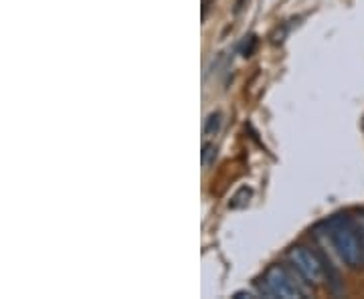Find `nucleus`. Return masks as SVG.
I'll list each match as a JSON object with an SVG mask.
<instances>
[{
	"mask_svg": "<svg viewBox=\"0 0 364 299\" xmlns=\"http://www.w3.org/2000/svg\"><path fill=\"white\" fill-rule=\"evenodd\" d=\"M223 126V116L219 112H215V114H210L207 117V124H205V134L207 136H217L219 130H221Z\"/></svg>",
	"mask_w": 364,
	"mask_h": 299,
	"instance_id": "20e7f679",
	"label": "nucleus"
},
{
	"mask_svg": "<svg viewBox=\"0 0 364 299\" xmlns=\"http://www.w3.org/2000/svg\"><path fill=\"white\" fill-rule=\"evenodd\" d=\"M215 156H217V148L213 143H205L203 146V166H210Z\"/></svg>",
	"mask_w": 364,
	"mask_h": 299,
	"instance_id": "39448f33",
	"label": "nucleus"
},
{
	"mask_svg": "<svg viewBox=\"0 0 364 299\" xmlns=\"http://www.w3.org/2000/svg\"><path fill=\"white\" fill-rule=\"evenodd\" d=\"M326 239L334 247L340 261L350 269L364 267V239L354 219L348 214H334L326 222Z\"/></svg>",
	"mask_w": 364,
	"mask_h": 299,
	"instance_id": "f257e3e1",
	"label": "nucleus"
},
{
	"mask_svg": "<svg viewBox=\"0 0 364 299\" xmlns=\"http://www.w3.org/2000/svg\"><path fill=\"white\" fill-rule=\"evenodd\" d=\"M287 263L308 286H320L324 281L326 271L322 257L316 255L312 249L296 245L287 251Z\"/></svg>",
	"mask_w": 364,
	"mask_h": 299,
	"instance_id": "7ed1b4c3",
	"label": "nucleus"
},
{
	"mask_svg": "<svg viewBox=\"0 0 364 299\" xmlns=\"http://www.w3.org/2000/svg\"><path fill=\"white\" fill-rule=\"evenodd\" d=\"M233 298L235 299H239V298H255V295H253L251 291H237Z\"/></svg>",
	"mask_w": 364,
	"mask_h": 299,
	"instance_id": "0eeeda50",
	"label": "nucleus"
},
{
	"mask_svg": "<svg viewBox=\"0 0 364 299\" xmlns=\"http://www.w3.org/2000/svg\"><path fill=\"white\" fill-rule=\"evenodd\" d=\"M304 283H306V281H304L291 267L287 269L284 265H272V267H267V271L263 273L261 293H265L267 298H304V295L308 293ZM306 286H308V283H306Z\"/></svg>",
	"mask_w": 364,
	"mask_h": 299,
	"instance_id": "f03ea898",
	"label": "nucleus"
},
{
	"mask_svg": "<svg viewBox=\"0 0 364 299\" xmlns=\"http://www.w3.org/2000/svg\"><path fill=\"white\" fill-rule=\"evenodd\" d=\"M354 219V222H356V227H358V231H360V234H363L364 239V208L356 214V217H352Z\"/></svg>",
	"mask_w": 364,
	"mask_h": 299,
	"instance_id": "423d86ee",
	"label": "nucleus"
}]
</instances>
